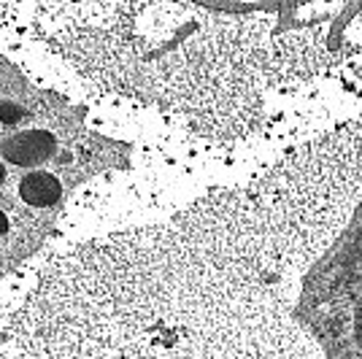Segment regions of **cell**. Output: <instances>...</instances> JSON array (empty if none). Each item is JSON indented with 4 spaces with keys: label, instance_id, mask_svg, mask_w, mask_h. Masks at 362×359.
I'll use <instances>...</instances> for the list:
<instances>
[{
    "label": "cell",
    "instance_id": "1",
    "mask_svg": "<svg viewBox=\"0 0 362 359\" xmlns=\"http://www.w3.org/2000/svg\"><path fill=\"white\" fill-rule=\"evenodd\" d=\"M57 152V141L49 130H25L0 143V154L14 165H41Z\"/></svg>",
    "mask_w": 362,
    "mask_h": 359
},
{
    "label": "cell",
    "instance_id": "2",
    "mask_svg": "<svg viewBox=\"0 0 362 359\" xmlns=\"http://www.w3.org/2000/svg\"><path fill=\"white\" fill-rule=\"evenodd\" d=\"M19 195L25 202L36 208H46V205H54L62 195V184L57 176L51 173H30L19 181Z\"/></svg>",
    "mask_w": 362,
    "mask_h": 359
},
{
    "label": "cell",
    "instance_id": "3",
    "mask_svg": "<svg viewBox=\"0 0 362 359\" xmlns=\"http://www.w3.org/2000/svg\"><path fill=\"white\" fill-rule=\"evenodd\" d=\"M22 117H25V108L14 106V103H0V119H3L5 124H16Z\"/></svg>",
    "mask_w": 362,
    "mask_h": 359
},
{
    "label": "cell",
    "instance_id": "4",
    "mask_svg": "<svg viewBox=\"0 0 362 359\" xmlns=\"http://www.w3.org/2000/svg\"><path fill=\"white\" fill-rule=\"evenodd\" d=\"M5 227H8V219H5V213L0 211V235L5 233Z\"/></svg>",
    "mask_w": 362,
    "mask_h": 359
},
{
    "label": "cell",
    "instance_id": "5",
    "mask_svg": "<svg viewBox=\"0 0 362 359\" xmlns=\"http://www.w3.org/2000/svg\"><path fill=\"white\" fill-rule=\"evenodd\" d=\"M3 181H5V167L0 165V187H3Z\"/></svg>",
    "mask_w": 362,
    "mask_h": 359
}]
</instances>
